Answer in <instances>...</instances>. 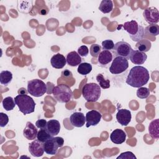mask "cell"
<instances>
[{
    "instance_id": "25",
    "label": "cell",
    "mask_w": 159,
    "mask_h": 159,
    "mask_svg": "<svg viewBox=\"0 0 159 159\" xmlns=\"http://www.w3.org/2000/svg\"><path fill=\"white\" fill-rule=\"evenodd\" d=\"M113 9V2L111 0H102L99 6V9L104 14L109 13Z\"/></svg>"
},
{
    "instance_id": "37",
    "label": "cell",
    "mask_w": 159,
    "mask_h": 159,
    "mask_svg": "<svg viewBox=\"0 0 159 159\" xmlns=\"http://www.w3.org/2000/svg\"><path fill=\"white\" fill-rule=\"evenodd\" d=\"M47 122L45 119H39L36 121L35 122V125L37 128L41 129H46L47 128Z\"/></svg>"
},
{
    "instance_id": "3",
    "label": "cell",
    "mask_w": 159,
    "mask_h": 159,
    "mask_svg": "<svg viewBox=\"0 0 159 159\" xmlns=\"http://www.w3.org/2000/svg\"><path fill=\"white\" fill-rule=\"evenodd\" d=\"M122 26L128 32L130 38L134 42H139L143 39V37L145 35L144 28L142 25H139L137 21L134 20L126 22Z\"/></svg>"
},
{
    "instance_id": "26",
    "label": "cell",
    "mask_w": 159,
    "mask_h": 159,
    "mask_svg": "<svg viewBox=\"0 0 159 159\" xmlns=\"http://www.w3.org/2000/svg\"><path fill=\"white\" fill-rule=\"evenodd\" d=\"M92 70V65L86 62L81 63L78 67V73L82 75H86L89 74Z\"/></svg>"
},
{
    "instance_id": "1",
    "label": "cell",
    "mask_w": 159,
    "mask_h": 159,
    "mask_svg": "<svg viewBox=\"0 0 159 159\" xmlns=\"http://www.w3.org/2000/svg\"><path fill=\"white\" fill-rule=\"evenodd\" d=\"M150 79L149 72L147 68L137 65L132 67L126 79V83L134 88L142 87Z\"/></svg>"
},
{
    "instance_id": "33",
    "label": "cell",
    "mask_w": 159,
    "mask_h": 159,
    "mask_svg": "<svg viewBox=\"0 0 159 159\" xmlns=\"http://www.w3.org/2000/svg\"><path fill=\"white\" fill-rule=\"evenodd\" d=\"M114 47V43L112 40H105L102 42V48L103 50H112Z\"/></svg>"
},
{
    "instance_id": "31",
    "label": "cell",
    "mask_w": 159,
    "mask_h": 159,
    "mask_svg": "<svg viewBox=\"0 0 159 159\" xmlns=\"http://www.w3.org/2000/svg\"><path fill=\"white\" fill-rule=\"evenodd\" d=\"M150 94V91L147 88L140 87L137 90V96L140 99H145Z\"/></svg>"
},
{
    "instance_id": "22",
    "label": "cell",
    "mask_w": 159,
    "mask_h": 159,
    "mask_svg": "<svg viewBox=\"0 0 159 159\" xmlns=\"http://www.w3.org/2000/svg\"><path fill=\"white\" fill-rule=\"evenodd\" d=\"M148 132L152 138L158 140L159 138V120L156 119L152 120L148 126Z\"/></svg>"
},
{
    "instance_id": "39",
    "label": "cell",
    "mask_w": 159,
    "mask_h": 159,
    "mask_svg": "<svg viewBox=\"0 0 159 159\" xmlns=\"http://www.w3.org/2000/svg\"><path fill=\"white\" fill-rule=\"evenodd\" d=\"M55 139L56 140L57 143H58L59 147H61L63 145L64 140H63V139L62 137H55Z\"/></svg>"
},
{
    "instance_id": "8",
    "label": "cell",
    "mask_w": 159,
    "mask_h": 159,
    "mask_svg": "<svg viewBox=\"0 0 159 159\" xmlns=\"http://www.w3.org/2000/svg\"><path fill=\"white\" fill-rule=\"evenodd\" d=\"M129 67L127 58L122 57H116L114 58L109 68V71L114 75H118L124 72Z\"/></svg>"
},
{
    "instance_id": "27",
    "label": "cell",
    "mask_w": 159,
    "mask_h": 159,
    "mask_svg": "<svg viewBox=\"0 0 159 159\" xmlns=\"http://www.w3.org/2000/svg\"><path fill=\"white\" fill-rule=\"evenodd\" d=\"M2 106H3L4 109L7 111H11V110L14 109L15 106L16 105L15 103L14 99L11 96L5 98L2 100Z\"/></svg>"
},
{
    "instance_id": "16",
    "label": "cell",
    "mask_w": 159,
    "mask_h": 159,
    "mask_svg": "<svg viewBox=\"0 0 159 159\" xmlns=\"http://www.w3.org/2000/svg\"><path fill=\"white\" fill-rule=\"evenodd\" d=\"M38 131L35 125L30 122H27L23 130V135L27 140H34L37 137Z\"/></svg>"
},
{
    "instance_id": "15",
    "label": "cell",
    "mask_w": 159,
    "mask_h": 159,
    "mask_svg": "<svg viewBox=\"0 0 159 159\" xmlns=\"http://www.w3.org/2000/svg\"><path fill=\"white\" fill-rule=\"evenodd\" d=\"M70 122L73 126L76 127H81L86 122V117L83 113L75 112L73 113L70 117Z\"/></svg>"
},
{
    "instance_id": "4",
    "label": "cell",
    "mask_w": 159,
    "mask_h": 159,
    "mask_svg": "<svg viewBox=\"0 0 159 159\" xmlns=\"http://www.w3.org/2000/svg\"><path fill=\"white\" fill-rule=\"evenodd\" d=\"M52 94L57 101L61 103H66L71 100L73 93L68 85L61 84L53 87Z\"/></svg>"
},
{
    "instance_id": "28",
    "label": "cell",
    "mask_w": 159,
    "mask_h": 159,
    "mask_svg": "<svg viewBox=\"0 0 159 159\" xmlns=\"http://www.w3.org/2000/svg\"><path fill=\"white\" fill-rule=\"evenodd\" d=\"M51 137H52V136L48 133V132L46 129H40L38 131V133L37 135V140L42 143H44Z\"/></svg>"
},
{
    "instance_id": "20",
    "label": "cell",
    "mask_w": 159,
    "mask_h": 159,
    "mask_svg": "<svg viewBox=\"0 0 159 159\" xmlns=\"http://www.w3.org/2000/svg\"><path fill=\"white\" fill-rule=\"evenodd\" d=\"M46 129L48 133L52 136L58 134L60 130V124L58 120L55 119H52L47 122Z\"/></svg>"
},
{
    "instance_id": "21",
    "label": "cell",
    "mask_w": 159,
    "mask_h": 159,
    "mask_svg": "<svg viewBox=\"0 0 159 159\" xmlns=\"http://www.w3.org/2000/svg\"><path fill=\"white\" fill-rule=\"evenodd\" d=\"M66 62L71 66H76L79 65L81 62V58L80 55L75 51L68 53L66 55Z\"/></svg>"
},
{
    "instance_id": "24",
    "label": "cell",
    "mask_w": 159,
    "mask_h": 159,
    "mask_svg": "<svg viewBox=\"0 0 159 159\" xmlns=\"http://www.w3.org/2000/svg\"><path fill=\"white\" fill-rule=\"evenodd\" d=\"M12 80V74L7 70L2 71L0 73V83L4 86H7Z\"/></svg>"
},
{
    "instance_id": "14",
    "label": "cell",
    "mask_w": 159,
    "mask_h": 159,
    "mask_svg": "<svg viewBox=\"0 0 159 159\" xmlns=\"http://www.w3.org/2000/svg\"><path fill=\"white\" fill-rule=\"evenodd\" d=\"M58 145L57 143L55 137H51L43 143V149L48 155H54L57 154L58 148Z\"/></svg>"
},
{
    "instance_id": "35",
    "label": "cell",
    "mask_w": 159,
    "mask_h": 159,
    "mask_svg": "<svg viewBox=\"0 0 159 159\" xmlns=\"http://www.w3.org/2000/svg\"><path fill=\"white\" fill-rule=\"evenodd\" d=\"M9 122V117L7 114L0 112V126L1 127H5Z\"/></svg>"
},
{
    "instance_id": "29",
    "label": "cell",
    "mask_w": 159,
    "mask_h": 159,
    "mask_svg": "<svg viewBox=\"0 0 159 159\" xmlns=\"http://www.w3.org/2000/svg\"><path fill=\"white\" fill-rule=\"evenodd\" d=\"M144 30L145 35L147 34L152 36H157L159 34V26L157 24H150Z\"/></svg>"
},
{
    "instance_id": "17",
    "label": "cell",
    "mask_w": 159,
    "mask_h": 159,
    "mask_svg": "<svg viewBox=\"0 0 159 159\" xmlns=\"http://www.w3.org/2000/svg\"><path fill=\"white\" fill-rule=\"evenodd\" d=\"M110 139L112 142L115 144H121L124 143L126 139V134L122 129H117L111 134Z\"/></svg>"
},
{
    "instance_id": "9",
    "label": "cell",
    "mask_w": 159,
    "mask_h": 159,
    "mask_svg": "<svg viewBox=\"0 0 159 159\" xmlns=\"http://www.w3.org/2000/svg\"><path fill=\"white\" fill-rule=\"evenodd\" d=\"M143 16L145 21L150 24H157L159 21L158 10L155 7H149L145 9Z\"/></svg>"
},
{
    "instance_id": "18",
    "label": "cell",
    "mask_w": 159,
    "mask_h": 159,
    "mask_svg": "<svg viewBox=\"0 0 159 159\" xmlns=\"http://www.w3.org/2000/svg\"><path fill=\"white\" fill-rule=\"evenodd\" d=\"M113 55L110 51L102 50L98 55V63L102 67H106L112 61Z\"/></svg>"
},
{
    "instance_id": "19",
    "label": "cell",
    "mask_w": 159,
    "mask_h": 159,
    "mask_svg": "<svg viewBox=\"0 0 159 159\" xmlns=\"http://www.w3.org/2000/svg\"><path fill=\"white\" fill-rule=\"evenodd\" d=\"M50 63L53 68L57 69H61L65 66L66 60L63 55L60 53H57L51 58Z\"/></svg>"
},
{
    "instance_id": "36",
    "label": "cell",
    "mask_w": 159,
    "mask_h": 159,
    "mask_svg": "<svg viewBox=\"0 0 159 159\" xmlns=\"http://www.w3.org/2000/svg\"><path fill=\"white\" fill-rule=\"evenodd\" d=\"M89 49L86 45H82L78 49V53L80 57H86L88 55Z\"/></svg>"
},
{
    "instance_id": "32",
    "label": "cell",
    "mask_w": 159,
    "mask_h": 159,
    "mask_svg": "<svg viewBox=\"0 0 159 159\" xmlns=\"http://www.w3.org/2000/svg\"><path fill=\"white\" fill-rule=\"evenodd\" d=\"M90 54L93 57H98L101 52V47L96 43L92 44L89 49Z\"/></svg>"
},
{
    "instance_id": "38",
    "label": "cell",
    "mask_w": 159,
    "mask_h": 159,
    "mask_svg": "<svg viewBox=\"0 0 159 159\" xmlns=\"http://www.w3.org/2000/svg\"><path fill=\"white\" fill-rule=\"evenodd\" d=\"M61 76L66 78H69L72 77V73L69 71L68 70H65L61 72Z\"/></svg>"
},
{
    "instance_id": "30",
    "label": "cell",
    "mask_w": 159,
    "mask_h": 159,
    "mask_svg": "<svg viewBox=\"0 0 159 159\" xmlns=\"http://www.w3.org/2000/svg\"><path fill=\"white\" fill-rule=\"evenodd\" d=\"M96 80L98 82L99 86L102 89H107L110 87L109 80L105 79L102 74L99 73L96 76Z\"/></svg>"
},
{
    "instance_id": "7",
    "label": "cell",
    "mask_w": 159,
    "mask_h": 159,
    "mask_svg": "<svg viewBox=\"0 0 159 159\" xmlns=\"http://www.w3.org/2000/svg\"><path fill=\"white\" fill-rule=\"evenodd\" d=\"M132 50V48L129 43L124 41H120L114 44L112 52L114 58L116 57H122L129 59Z\"/></svg>"
},
{
    "instance_id": "5",
    "label": "cell",
    "mask_w": 159,
    "mask_h": 159,
    "mask_svg": "<svg viewBox=\"0 0 159 159\" xmlns=\"http://www.w3.org/2000/svg\"><path fill=\"white\" fill-rule=\"evenodd\" d=\"M101 87L94 83H86L82 89L83 96L88 102L97 101L101 96Z\"/></svg>"
},
{
    "instance_id": "34",
    "label": "cell",
    "mask_w": 159,
    "mask_h": 159,
    "mask_svg": "<svg viewBox=\"0 0 159 159\" xmlns=\"http://www.w3.org/2000/svg\"><path fill=\"white\" fill-rule=\"evenodd\" d=\"M122 158V159H136V157L132 152H125L122 153L119 157H117V159Z\"/></svg>"
},
{
    "instance_id": "13",
    "label": "cell",
    "mask_w": 159,
    "mask_h": 159,
    "mask_svg": "<svg viewBox=\"0 0 159 159\" xmlns=\"http://www.w3.org/2000/svg\"><path fill=\"white\" fill-rule=\"evenodd\" d=\"M147 58V55L144 52L137 50H132L130 52L129 59L135 65H142L145 63Z\"/></svg>"
},
{
    "instance_id": "10",
    "label": "cell",
    "mask_w": 159,
    "mask_h": 159,
    "mask_svg": "<svg viewBox=\"0 0 159 159\" xmlns=\"http://www.w3.org/2000/svg\"><path fill=\"white\" fill-rule=\"evenodd\" d=\"M85 117L86 122V127H89L98 124L101 119L102 114L98 111L91 110L86 113Z\"/></svg>"
},
{
    "instance_id": "11",
    "label": "cell",
    "mask_w": 159,
    "mask_h": 159,
    "mask_svg": "<svg viewBox=\"0 0 159 159\" xmlns=\"http://www.w3.org/2000/svg\"><path fill=\"white\" fill-rule=\"evenodd\" d=\"M29 151L30 153L35 157H40L44 153L43 143L38 140H34L29 145Z\"/></svg>"
},
{
    "instance_id": "23",
    "label": "cell",
    "mask_w": 159,
    "mask_h": 159,
    "mask_svg": "<svg viewBox=\"0 0 159 159\" xmlns=\"http://www.w3.org/2000/svg\"><path fill=\"white\" fill-rule=\"evenodd\" d=\"M152 46L151 42L147 39H142L137 42L135 45V48L137 50L140 51L142 52H148Z\"/></svg>"
},
{
    "instance_id": "12",
    "label": "cell",
    "mask_w": 159,
    "mask_h": 159,
    "mask_svg": "<svg viewBox=\"0 0 159 159\" xmlns=\"http://www.w3.org/2000/svg\"><path fill=\"white\" fill-rule=\"evenodd\" d=\"M132 116L129 110L125 109H120L116 114V119L117 122L122 126L127 125L131 120Z\"/></svg>"
},
{
    "instance_id": "2",
    "label": "cell",
    "mask_w": 159,
    "mask_h": 159,
    "mask_svg": "<svg viewBox=\"0 0 159 159\" xmlns=\"http://www.w3.org/2000/svg\"><path fill=\"white\" fill-rule=\"evenodd\" d=\"M14 101L19 111L24 115L34 112L35 111V103L34 99L27 94H18L15 97Z\"/></svg>"
},
{
    "instance_id": "6",
    "label": "cell",
    "mask_w": 159,
    "mask_h": 159,
    "mask_svg": "<svg viewBox=\"0 0 159 159\" xmlns=\"http://www.w3.org/2000/svg\"><path fill=\"white\" fill-rule=\"evenodd\" d=\"M47 84L41 80L34 79L28 81L27 91L33 96L40 97L47 93Z\"/></svg>"
}]
</instances>
